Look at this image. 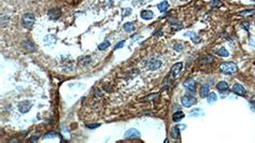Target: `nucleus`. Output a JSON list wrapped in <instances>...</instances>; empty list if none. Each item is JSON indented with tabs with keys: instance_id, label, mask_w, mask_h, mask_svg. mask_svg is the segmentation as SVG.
<instances>
[{
	"instance_id": "4be33fe9",
	"label": "nucleus",
	"mask_w": 255,
	"mask_h": 143,
	"mask_svg": "<svg viewBox=\"0 0 255 143\" xmlns=\"http://www.w3.org/2000/svg\"><path fill=\"white\" fill-rule=\"evenodd\" d=\"M218 54L220 56H222V57H228V56H229V52H228L226 49H224V47H221V49H218Z\"/></svg>"
},
{
	"instance_id": "9b49d317",
	"label": "nucleus",
	"mask_w": 255,
	"mask_h": 143,
	"mask_svg": "<svg viewBox=\"0 0 255 143\" xmlns=\"http://www.w3.org/2000/svg\"><path fill=\"white\" fill-rule=\"evenodd\" d=\"M140 15H141V17L143 20H152L154 17V13L152 11H150V10H144V11H141Z\"/></svg>"
},
{
	"instance_id": "2eb2a0df",
	"label": "nucleus",
	"mask_w": 255,
	"mask_h": 143,
	"mask_svg": "<svg viewBox=\"0 0 255 143\" xmlns=\"http://www.w3.org/2000/svg\"><path fill=\"white\" fill-rule=\"evenodd\" d=\"M183 117H184V113L181 112V111H179V112H176V113L172 115V121L173 122L178 123V122H180Z\"/></svg>"
},
{
	"instance_id": "c85d7f7f",
	"label": "nucleus",
	"mask_w": 255,
	"mask_h": 143,
	"mask_svg": "<svg viewBox=\"0 0 255 143\" xmlns=\"http://www.w3.org/2000/svg\"><path fill=\"white\" fill-rule=\"evenodd\" d=\"M132 13V9H127V10H124L123 12V16H127Z\"/></svg>"
},
{
	"instance_id": "aec40b11",
	"label": "nucleus",
	"mask_w": 255,
	"mask_h": 143,
	"mask_svg": "<svg viewBox=\"0 0 255 143\" xmlns=\"http://www.w3.org/2000/svg\"><path fill=\"white\" fill-rule=\"evenodd\" d=\"M24 47L26 49V51H28V52H35V45L31 43V42H29V41H26L24 42Z\"/></svg>"
},
{
	"instance_id": "a211bd4d",
	"label": "nucleus",
	"mask_w": 255,
	"mask_h": 143,
	"mask_svg": "<svg viewBox=\"0 0 255 143\" xmlns=\"http://www.w3.org/2000/svg\"><path fill=\"white\" fill-rule=\"evenodd\" d=\"M171 138L174 140H178L180 138V128L179 127H173L171 129Z\"/></svg>"
},
{
	"instance_id": "f704fd0d",
	"label": "nucleus",
	"mask_w": 255,
	"mask_h": 143,
	"mask_svg": "<svg viewBox=\"0 0 255 143\" xmlns=\"http://www.w3.org/2000/svg\"><path fill=\"white\" fill-rule=\"evenodd\" d=\"M161 35H163V31H161V30L157 31V33H155V36H161Z\"/></svg>"
},
{
	"instance_id": "b1692460",
	"label": "nucleus",
	"mask_w": 255,
	"mask_h": 143,
	"mask_svg": "<svg viewBox=\"0 0 255 143\" xmlns=\"http://www.w3.org/2000/svg\"><path fill=\"white\" fill-rule=\"evenodd\" d=\"M109 46H110V41L106 40V41H103L102 43H100V44L98 45V49H100V51H104V49H108Z\"/></svg>"
},
{
	"instance_id": "0eeeda50",
	"label": "nucleus",
	"mask_w": 255,
	"mask_h": 143,
	"mask_svg": "<svg viewBox=\"0 0 255 143\" xmlns=\"http://www.w3.org/2000/svg\"><path fill=\"white\" fill-rule=\"evenodd\" d=\"M184 86H185V88L189 90L191 94H194L196 91V83H195V80H193V79L186 80L184 82Z\"/></svg>"
},
{
	"instance_id": "393cba45",
	"label": "nucleus",
	"mask_w": 255,
	"mask_h": 143,
	"mask_svg": "<svg viewBox=\"0 0 255 143\" xmlns=\"http://www.w3.org/2000/svg\"><path fill=\"white\" fill-rule=\"evenodd\" d=\"M211 5H212L213 8H218V7H221V5H222V1H221V0H212V2H211Z\"/></svg>"
},
{
	"instance_id": "9d476101",
	"label": "nucleus",
	"mask_w": 255,
	"mask_h": 143,
	"mask_svg": "<svg viewBox=\"0 0 255 143\" xmlns=\"http://www.w3.org/2000/svg\"><path fill=\"white\" fill-rule=\"evenodd\" d=\"M57 41V38L55 35H47L45 38H44V44L45 45H53L54 43H56Z\"/></svg>"
},
{
	"instance_id": "a878e982",
	"label": "nucleus",
	"mask_w": 255,
	"mask_h": 143,
	"mask_svg": "<svg viewBox=\"0 0 255 143\" xmlns=\"http://www.w3.org/2000/svg\"><path fill=\"white\" fill-rule=\"evenodd\" d=\"M213 61V57L212 56H206L205 58H202V62L203 64H208V62H212Z\"/></svg>"
},
{
	"instance_id": "2f4dec72",
	"label": "nucleus",
	"mask_w": 255,
	"mask_h": 143,
	"mask_svg": "<svg viewBox=\"0 0 255 143\" xmlns=\"http://www.w3.org/2000/svg\"><path fill=\"white\" fill-rule=\"evenodd\" d=\"M39 136H40V135H39V134H38V135H36V136H33V139L30 140V141H31V142H36V141H37V140H38V137H39Z\"/></svg>"
},
{
	"instance_id": "c9c22d12",
	"label": "nucleus",
	"mask_w": 255,
	"mask_h": 143,
	"mask_svg": "<svg viewBox=\"0 0 255 143\" xmlns=\"http://www.w3.org/2000/svg\"><path fill=\"white\" fill-rule=\"evenodd\" d=\"M181 1H186V0H181Z\"/></svg>"
},
{
	"instance_id": "6ab92c4d",
	"label": "nucleus",
	"mask_w": 255,
	"mask_h": 143,
	"mask_svg": "<svg viewBox=\"0 0 255 143\" xmlns=\"http://www.w3.org/2000/svg\"><path fill=\"white\" fill-rule=\"evenodd\" d=\"M168 7H169L168 1H161V3H158V5H157V8H158V10H159L161 12H165V11L168 9Z\"/></svg>"
},
{
	"instance_id": "20e7f679",
	"label": "nucleus",
	"mask_w": 255,
	"mask_h": 143,
	"mask_svg": "<svg viewBox=\"0 0 255 143\" xmlns=\"http://www.w3.org/2000/svg\"><path fill=\"white\" fill-rule=\"evenodd\" d=\"M60 15H62V10L59 8H53L49 10V12H47V16H49L50 20H58L60 17Z\"/></svg>"
},
{
	"instance_id": "1a4fd4ad",
	"label": "nucleus",
	"mask_w": 255,
	"mask_h": 143,
	"mask_svg": "<svg viewBox=\"0 0 255 143\" xmlns=\"http://www.w3.org/2000/svg\"><path fill=\"white\" fill-rule=\"evenodd\" d=\"M233 91L236 95H239V96H244V94H246L244 87L242 85H240V84H235L233 86Z\"/></svg>"
},
{
	"instance_id": "f8f14e48",
	"label": "nucleus",
	"mask_w": 255,
	"mask_h": 143,
	"mask_svg": "<svg viewBox=\"0 0 255 143\" xmlns=\"http://www.w3.org/2000/svg\"><path fill=\"white\" fill-rule=\"evenodd\" d=\"M182 66H183L182 62H178V64H176V65L173 66L172 69H171V75H172V77H177L178 73L181 71Z\"/></svg>"
},
{
	"instance_id": "6e6552de",
	"label": "nucleus",
	"mask_w": 255,
	"mask_h": 143,
	"mask_svg": "<svg viewBox=\"0 0 255 143\" xmlns=\"http://www.w3.org/2000/svg\"><path fill=\"white\" fill-rule=\"evenodd\" d=\"M125 138L128 139H135V138H140V132L137 129H129L125 134Z\"/></svg>"
},
{
	"instance_id": "72a5a7b5",
	"label": "nucleus",
	"mask_w": 255,
	"mask_h": 143,
	"mask_svg": "<svg viewBox=\"0 0 255 143\" xmlns=\"http://www.w3.org/2000/svg\"><path fill=\"white\" fill-rule=\"evenodd\" d=\"M241 14H253V11H243Z\"/></svg>"
},
{
	"instance_id": "7ed1b4c3",
	"label": "nucleus",
	"mask_w": 255,
	"mask_h": 143,
	"mask_svg": "<svg viewBox=\"0 0 255 143\" xmlns=\"http://www.w3.org/2000/svg\"><path fill=\"white\" fill-rule=\"evenodd\" d=\"M161 66V60L158 58H153L151 60L148 61L146 64V68L149 70H157Z\"/></svg>"
},
{
	"instance_id": "f257e3e1",
	"label": "nucleus",
	"mask_w": 255,
	"mask_h": 143,
	"mask_svg": "<svg viewBox=\"0 0 255 143\" xmlns=\"http://www.w3.org/2000/svg\"><path fill=\"white\" fill-rule=\"evenodd\" d=\"M237 69H238L237 65H236L235 62H231V61H229V62H224V64H222V65L220 66L221 72H223V73L225 74L235 73V72L237 71Z\"/></svg>"
},
{
	"instance_id": "f03ea898",
	"label": "nucleus",
	"mask_w": 255,
	"mask_h": 143,
	"mask_svg": "<svg viewBox=\"0 0 255 143\" xmlns=\"http://www.w3.org/2000/svg\"><path fill=\"white\" fill-rule=\"evenodd\" d=\"M35 15L31 13H25L23 17H22V25L24 26L26 29H31V27L35 24Z\"/></svg>"
},
{
	"instance_id": "ddd939ff",
	"label": "nucleus",
	"mask_w": 255,
	"mask_h": 143,
	"mask_svg": "<svg viewBox=\"0 0 255 143\" xmlns=\"http://www.w3.org/2000/svg\"><path fill=\"white\" fill-rule=\"evenodd\" d=\"M184 36H185V37H189V38H191L194 43H199V42H200V38L198 37V36L195 33H193V31H189V33H186Z\"/></svg>"
},
{
	"instance_id": "4468645a",
	"label": "nucleus",
	"mask_w": 255,
	"mask_h": 143,
	"mask_svg": "<svg viewBox=\"0 0 255 143\" xmlns=\"http://www.w3.org/2000/svg\"><path fill=\"white\" fill-rule=\"evenodd\" d=\"M216 88H218L221 93H223V91H226L227 89H228V84H227L226 82H218V84H216Z\"/></svg>"
},
{
	"instance_id": "5701e85b",
	"label": "nucleus",
	"mask_w": 255,
	"mask_h": 143,
	"mask_svg": "<svg viewBox=\"0 0 255 143\" xmlns=\"http://www.w3.org/2000/svg\"><path fill=\"white\" fill-rule=\"evenodd\" d=\"M207 100H208L209 103H213V102H215L218 100V96L214 94V93H210L209 96L207 97Z\"/></svg>"
},
{
	"instance_id": "dca6fc26",
	"label": "nucleus",
	"mask_w": 255,
	"mask_h": 143,
	"mask_svg": "<svg viewBox=\"0 0 255 143\" xmlns=\"http://www.w3.org/2000/svg\"><path fill=\"white\" fill-rule=\"evenodd\" d=\"M210 94V89H209V86H201V88H200V96H201L202 98H207Z\"/></svg>"
},
{
	"instance_id": "bb28decb",
	"label": "nucleus",
	"mask_w": 255,
	"mask_h": 143,
	"mask_svg": "<svg viewBox=\"0 0 255 143\" xmlns=\"http://www.w3.org/2000/svg\"><path fill=\"white\" fill-rule=\"evenodd\" d=\"M241 26H242V28L246 29V30H249V28H250L249 22H242V23H241Z\"/></svg>"
},
{
	"instance_id": "c756f323",
	"label": "nucleus",
	"mask_w": 255,
	"mask_h": 143,
	"mask_svg": "<svg viewBox=\"0 0 255 143\" xmlns=\"http://www.w3.org/2000/svg\"><path fill=\"white\" fill-rule=\"evenodd\" d=\"M124 43H125L124 41H121V42H119V44H116V45H115V47H114V49H121V47H122V46H123V45H124Z\"/></svg>"
},
{
	"instance_id": "39448f33",
	"label": "nucleus",
	"mask_w": 255,
	"mask_h": 143,
	"mask_svg": "<svg viewBox=\"0 0 255 143\" xmlns=\"http://www.w3.org/2000/svg\"><path fill=\"white\" fill-rule=\"evenodd\" d=\"M181 102L183 106L189 108V106H192L193 104L196 103V98L194 96H184V97H182Z\"/></svg>"
},
{
	"instance_id": "412c9836",
	"label": "nucleus",
	"mask_w": 255,
	"mask_h": 143,
	"mask_svg": "<svg viewBox=\"0 0 255 143\" xmlns=\"http://www.w3.org/2000/svg\"><path fill=\"white\" fill-rule=\"evenodd\" d=\"M92 60V57L91 56H84L83 58L80 59V66H86L88 65Z\"/></svg>"
},
{
	"instance_id": "473e14b6",
	"label": "nucleus",
	"mask_w": 255,
	"mask_h": 143,
	"mask_svg": "<svg viewBox=\"0 0 255 143\" xmlns=\"http://www.w3.org/2000/svg\"><path fill=\"white\" fill-rule=\"evenodd\" d=\"M88 128H96V127H99L100 125L99 124H95V125H86Z\"/></svg>"
},
{
	"instance_id": "423d86ee",
	"label": "nucleus",
	"mask_w": 255,
	"mask_h": 143,
	"mask_svg": "<svg viewBox=\"0 0 255 143\" xmlns=\"http://www.w3.org/2000/svg\"><path fill=\"white\" fill-rule=\"evenodd\" d=\"M33 106V103L31 101H28V100H25V101H21L18 103V110L22 113H27Z\"/></svg>"
},
{
	"instance_id": "f3484780",
	"label": "nucleus",
	"mask_w": 255,
	"mask_h": 143,
	"mask_svg": "<svg viewBox=\"0 0 255 143\" xmlns=\"http://www.w3.org/2000/svg\"><path fill=\"white\" fill-rule=\"evenodd\" d=\"M124 30L126 31V33H132L134 30H135V25L130 23V22H128V23H125L123 26Z\"/></svg>"
},
{
	"instance_id": "cd10ccee",
	"label": "nucleus",
	"mask_w": 255,
	"mask_h": 143,
	"mask_svg": "<svg viewBox=\"0 0 255 143\" xmlns=\"http://www.w3.org/2000/svg\"><path fill=\"white\" fill-rule=\"evenodd\" d=\"M52 137H56V134L55 132H50V134H46L44 136V139H49V138H52Z\"/></svg>"
},
{
	"instance_id": "7c9ffc66",
	"label": "nucleus",
	"mask_w": 255,
	"mask_h": 143,
	"mask_svg": "<svg viewBox=\"0 0 255 143\" xmlns=\"http://www.w3.org/2000/svg\"><path fill=\"white\" fill-rule=\"evenodd\" d=\"M182 49H183V46H182L181 44L174 45V49H176V51H182Z\"/></svg>"
}]
</instances>
